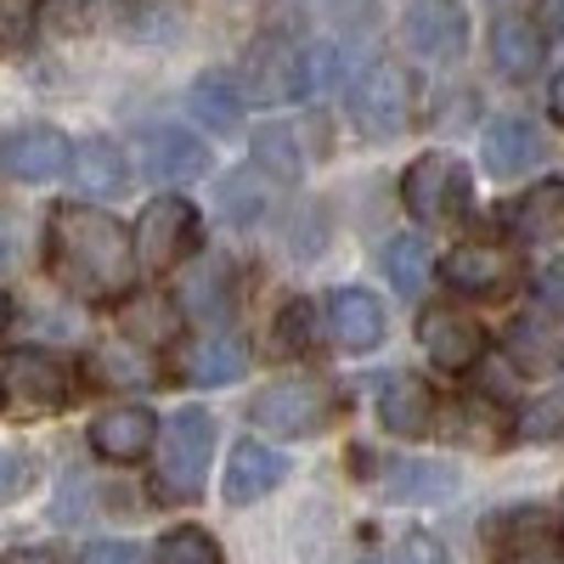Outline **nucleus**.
Instances as JSON below:
<instances>
[{
  "label": "nucleus",
  "instance_id": "c85d7f7f",
  "mask_svg": "<svg viewBox=\"0 0 564 564\" xmlns=\"http://www.w3.org/2000/svg\"><path fill=\"white\" fill-rule=\"evenodd\" d=\"M254 164L271 175V181H300V148H294V130H282V124H265L254 130Z\"/></svg>",
  "mask_w": 564,
  "mask_h": 564
},
{
  "label": "nucleus",
  "instance_id": "c03bdc74",
  "mask_svg": "<svg viewBox=\"0 0 564 564\" xmlns=\"http://www.w3.org/2000/svg\"><path fill=\"white\" fill-rule=\"evenodd\" d=\"M356 564H379V558H356Z\"/></svg>",
  "mask_w": 564,
  "mask_h": 564
},
{
  "label": "nucleus",
  "instance_id": "7c9ffc66",
  "mask_svg": "<svg viewBox=\"0 0 564 564\" xmlns=\"http://www.w3.org/2000/svg\"><path fill=\"white\" fill-rule=\"evenodd\" d=\"M520 441H564V390H553V395H542V401H531L525 412H520Z\"/></svg>",
  "mask_w": 564,
  "mask_h": 564
},
{
  "label": "nucleus",
  "instance_id": "ddd939ff",
  "mask_svg": "<svg viewBox=\"0 0 564 564\" xmlns=\"http://www.w3.org/2000/svg\"><path fill=\"white\" fill-rule=\"evenodd\" d=\"M401 34H406V45L417 57L452 63L468 45V18H463L457 0H417V7L406 12V23H401Z\"/></svg>",
  "mask_w": 564,
  "mask_h": 564
},
{
  "label": "nucleus",
  "instance_id": "dca6fc26",
  "mask_svg": "<svg viewBox=\"0 0 564 564\" xmlns=\"http://www.w3.org/2000/svg\"><path fill=\"white\" fill-rule=\"evenodd\" d=\"M502 356L513 361V372L547 379V372H564V334L547 327L542 316H513L502 327Z\"/></svg>",
  "mask_w": 564,
  "mask_h": 564
},
{
  "label": "nucleus",
  "instance_id": "c9c22d12",
  "mask_svg": "<svg viewBox=\"0 0 564 564\" xmlns=\"http://www.w3.org/2000/svg\"><path fill=\"white\" fill-rule=\"evenodd\" d=\"M395 564H452V558H446V547H441L430 531H412V536L395 547Z\"/></svg>",
  "mask_w": 564,
  "mask_h": 564
},
{
  "label": "nucleus",
  "instance_id": "f03ea898",
  "mask_svg": "<svg viewBox=\"0 0 564 564\" xmlns=\"http://www.w3.org/2000/svg\"><path fill=\"white\" fill-rule=\"evenodd\" d=\"M209 457H215V417L204 406H186L164 423V435H159V497L170 502H193L209 480Z\"/></svg>",
  "mask_w": 564,
  "mask_h": 564
},
{
  "label": "nucleus",
  "instance_id": "c756f323",
  "mask_svg": "<svg viewBox=\"0 0 564 564\" xmlns=\"http://www.w3.org/2000/svg\"><path fill=\"white\" fill-rule=\"evenodd\" d=\"M153 564H226V558H220V547H215V536H209V531L181 525V531H170V536L159 542Z\"/></svg>",
  "mask_w": 564,
  "mask_h": 564
},
{
  "label": "nucleus",
  "instance_id": "423d86ee",
  "mask_svg": "<svg viewBox=\"0 0 564 564\" xmlns=\"http://www.w3.org/2000/svg\"><path fill=\"white\" fill-rule=\"evenodd\" d=\"M468 193H475V186H468V170H463V159H452V153H423V159H412L406 175H401L406 209H412L417 220H430V226L463 215V209H468Z\"/></svg>",
  "mask_w": 564,
  "mask_h": 564
},
{
  "label": "nucleus",
  "instance_id": "6ab92c4d",
  "mask_svg": "<svg viewBox=\"0 0 564 564\" xmlns=\"http://www.w3.org/2000/svg\"><path fill=\"white\" fill-rule=\"evenodd\" d=\"M181 372L193 384H204V390L231 384V379H243V372H249V345L238 334H204L193 345H181Z\"/></svg>",
  "mask_w": 564,
  "mask_h": 564
},
{
  "label": "nucleus",
  "instance_id": "0eeeda50",
  "mask_svg": "<svg viewBox=\"0 0 564 564\" xmlns=\"http://www.w3.org/2000/svg\"><path fill=\"white\" fill-rule=\"evenodd\" d=\"M486 542H491V558L497 564H564V547H558V525L547 520L542 508H508L486 525Z\"/></svg>",
  "mask_w": 564,
  "mask_h": 564
},
{
  "label": "nucleus",
  "instance_id": "cd10ccee",
  "mask_svg": "<svg viewBox=\"0 0 564 564\" xmlns=\"http://www.w3.org/2000/svg\"><path fill=\"white\" fill-rule=\"evenodd\" d=\"M384 276L395 282V294H417L430 282V243L417 231H401V238L384 249Z\"/></svg>",
  "mask_w": 564,
  "mask_h": 564
},
{
  "label": "nucleus",
  "instance_id": "7ed1b4c3",
  "mask_svg": "<svg viewBox=\"0 0 564 564\" xmlns=\"http://www.w3.org/2000/svg\"><path fill=\"white\" fill-rule=\"evenodd\" d=\"M130 243H135V265H141V271H148V276H164V271H175L181 260L198 254L204 220H198V209L186 204L181 193H159L148 209L135 215Z\"/></svg>",
  "mask_w": 564,
  "mask_h": 564
},
{
  "label": "nucleus",
  "instance_id": "5701e85b",
  "mask_svg": "<svg viewBox=\"0 0 564 564\" xmlns=\"http://www.w3.org/2000/svg\"><path fill=\"white\" fill-rule=\"evenodd\" d=\"M186 108H193V119H198L204 130H238V124H243L249 97H243L238 74L209 68V74H198V79H193V90H186Z\"/></svg>",
  "mask_w": 564,
  "mask_h": 564
},
{
  "label": "nucleus",
  "instance_id": "b1692460",
  "mask_svg": "<svg viewBox=\"0 0 564 564\" xmlns=\"http://www.w3.org/2000/svg\"><path fill=\"white\" fill-rule=\"evenodd\" d=\"M547 57V45H542V29L531 18H497L491 23V68L502 79H531Z\"/></svg>",
  "mask_w": 564,
  "mask_h": 564
},
{
  "label": "nucleus",
  "instance_id": "1a4fd4ad",
  "mask_svg": "<svg viewBox=\"0 0 564 564\" xmlns=\"http://www.w3.org/2000/svg\"><path fill=\"white\" fill-rule=\"evenodd\" d=\"M441 276L468 300H497V294H508L513 282H520V254L497 249V243H457L441 260Z\"/></svg>",
  "mask_w": 564,
  "mask_h": 564
},
{
  "label": "nucleus",
  "instance_id": "4468645a",
  "mask_svg": "<svg viewBox=\"0 0 564 564\" xmlns=\"http://www.w3.org/2000/svg\"><path fill=\"white\" fill-rule=\"evenodd\" d=\"M159 441V417L153 406H108L97 423H90V452L108 457V463H135V457H148Z\"/></svg>",
  "mask_w": 564,
  "mask_h": 564
},
{
  "label": "nucleus",
  "instance_id": "f8f14e48",
  "mask_svg": "<svg viewBox=\"0 0 564 564\" xmlns=\"http://www.w3.org/2000/svg\"><path fill=\"white\" fill-rule=\"evenodd\" d=\"M238 85L249 102H300L305 97V52H294L282 40H260Z\"/></svg>",
  "mask_w": 564,
  "mask_h": 564
},
{
  "label": "nucleus",
  "instance_id": "58836bf2",
  "mask_svg": "<svg viewBox=\"0 0 564 564\" xmlns=\"http://www.w3.org/2000/svg\"><path fill=\"white\" fill-rule=\"evenodd\" d=\"M79 564H141V558H135L130 542H90Z\"/></svg>",
  "mask_w": 564,
  "mask_h": 564
},
{
  "label": "nucleus",
  "instance_id": "49530a36",
  "mask_svg": "<svg viewBox=\"0 0 564 564\" xmlns=\"http://www.w3.org/2000/svg\"><path fill=\"white\" fill-rule=\"evenodd\" d=\"M558 508H564V497H558Z\"/></svg>",
  "mask_w": 564,
  "mask_h": 564
},
{
  "label": "nucleus",
  "instance_id": "39448f33",
  "mask_svg": "<svg viewBox=\"0 0 564 564\" xmlns=\"http://www.w3.org/2000/svg\"><path fill=\"white\" fill-rule=\"evenodd\" d=\"M249 417L276 441H305L334 417V390H327L322 379H282V384H265L254 395Z\"/></svg>",
  "mask_w": 564,
  "mask_h": 564
},
{
  "label": "nucleus",
  "instance_id": "a19ab883",
  "mask_svg": "<svg viewBox=\"0 0 564 564\" xmlns=\"http://www.w3.org/2000/svg\"><path fill=\"white\" fill-rule=\"evenodd\" d=\"M547 108H553V119H558V124H564V74H558V79H553V97H547Z\"/></svg>",
  "mask_w": 564,
  "mask_h": 564
},
{
  "label": "nucleus",
  "instance_id": "ea45409f",
  "mask_svg": "<svg viewBox=\"0 0 564 564\" xmlns=\"http://www.w3.org/2000/svg\"><path fill=\"white\" fill-rule=\"evenodd\" d=\"M12 564H68V558H63L57 547H23V553H18Z\"/></svg>",
  "mask_w": 564,
  "mask_h": 564
},
{
  "label": "nucleus",
  "instance_id": "f257e3e1",
  "mask_svg": "<svg viewBox=\"0 0 564 564\" xmlns=\"http://www.w3.org/2000/svg\"><path fill=\"white\" fill-rule=\"evenodd\" d=\"M45 265L74 300L108 305L135 289V243L130 231L90 209V204H57L45 220Z\"/></svg>",
  "mask_w": 564,
  "mask_h": 564
},
{
  "label": "nucleus",
  "instance_id": "412c9836",
  "mask_svg": "<svg viewBox=\"0 0 564 564\" xmlns=\"http://www.w3.org/2000/svg\"><path fill=\"white\" fill-rule=\"evenodd\" d=\"M379 417H384V430L390 435H430L435 430V395L423 379H406V372H395V379L379 384Z\"/></svg>",
  "mask_w": 564,
  "mask_h": 564
},
{
  "label": "nucleus",
  "instance_id": "473e14b6",
  "mask_svg": "<svg viewBox=\"0 0 564 564\" xmlns=\"http://www.w3.org/2000/svg\"><path fill=\"white\" fill-rule=\"evenodd\" d=\"M276 339H282V350H311L316 345V322H311V305L305 300H294L289 311H282Z\"/></svg>",
  "mask_w": 564,
  "mask_h": 564
},
{
  "label": "nucleus",
  "instance_id": "bb28decb",
  "mask_svg": "<svg viewBox=\"0 0 564 564\" xmlns=\"http://www.w3.org/2000/svg\"><path fill=\"white\" fill-rule=\"evenodd\" d=\"M441 435L457 441V446H497V441H502V417H497L491 401L468 395V401H452V406H446V430H441Z\"/></svg>",
  "mask_w": 564,
  "mask_h": 564
},
{
  "label": "nucleus",
  "instance_id": "393cba45",
  "mask_svg": "<svg viewBox=\"0 0 564 564\" xmlns=\"http://www.w3.org/2000/svg\"><path fill=\"white\" fill-rule=\"evenodd\" d=\"M508 226L520 231V238H531V243L558 238V231H564V175H553V181L531 186V193L508 209Z\"/></svg>",
  "mask_w": 564,
  "mask_h": 564
},
{
  "label": "nucleus",
  "instance_id": "4be33fe9",
  "mask_svg": "<svg viewBox=\"0 0 564 564\" xmlns=\"http://www.w3.org/2000/svg\"><path fill=\"white\" fill-rule=\"evenodd\" d=\"M542 130L531 119H497L486 124V141H480V159L491 175H525L536 159H542Z\"/></svg>",
  "mask_w": 564,
  "mask_h": 564
},
{
  "label": "nucleus",
  "instance_id": "e433bc0d",
  "mask_svg": "<svg viewBox=\"0 0 564 564\" xmlns=\"http://www.w3.org/2000/svg\"><path fill=\"white\" fill-rule=\"evenodd\" d=\"M90 367H102L97 379H108V384H135L141 379V361H130L124 350H97V361Z\"/></svg>",
  "mask_w": 564,
  "mask_h": 564
},
{
  "label": "nucleus",
  "instance_id": "20e7f679",
  "mask_svg": "<svg viewBox=\"0 0 564 564\" xmlns=\"http://www.w3.org/2000/svg\"><path fill=\"white\" fill-rule=\"evenodd\" d=\"M350 119H356V130L372 135V141L401 135L406 119H412V74H406L395 57L367 63V68L350 79Z\"/></svg>",
  "mask_w": 564,
  "mask_h": 564
},
{
  "label": "nucleus",
  "instance_id": "37998d69",
  "mask_svg": "<svg viewBox=\"0 0 564 564\" xmlns=\"http://www.w3.org/2000/svg\"><path fill=\"white\" fill-rule=\"evenodd\" d=\"M0 406H7V384H0Z\"/></svg>",
  "mask_w": 564,
  "mask_h": 564
},
{
  "label": "nucleus",
  "instance_id": "aec40b11",
  "mask_svg": "<svg viewBox=\"0 0 564 564\" xmlns=\"http://www.w3.org/2000/svg\"><path fill=\"white\" fill-rule=\"evenodd\" d=\"M68 175H74V186L85 198H119L124 181H130V159L113 148V141L90 135V141H79V148H68Z\"/></svg>",
  "mask_w": 564,
  "mask_h": 564
},
{
  "label": "nucleus",
  "instance_id": "72a5a7b5",
  "mask_svg": "<svg viewBox=\"0 0 564 564\" xmlns=\"http://www.w3.org/2000/svg\"><path fill=\"white\" fill-rule=\"evenodd\" d=\"M124 322H130V334L141 327V339H170V305L164 300H135L130 311H124Z\"/></svg>",
  "mask_w": 564,
  "mask_h": 564
},
{
  "label": "nucleus",
  "instance_id": "f3484780",
  "mask_svg": "<svg viewBox=\"0 0 564 564\" xmlns=\"http://www.w3.org/2000/svg\"><path fill=\"white\" fill-rule=\"evenodd\" d=\"M282 480H289V457H282V452H271L260 441H238V446H231V457H226V502H238V508L260 502Z\"/></svg>",
  "mask_w": 564,
  "mask_h": 564
},
{
  "label": "nucleus",
  "instance_id": "2eb2a0df",
  "mask_svg": "<svg viewBox=\"0 0 564 564\" xmlns=\"http://www.w3.org/2000/svg\"><path fill=\"white\" fill-rule=\"evenodd\" d=\"M327 334H334V345H345V350H379L384 334H390L379 294L339 289L334 300H327Z\"/></svg>",
  "mask_w": 564,
  "mask_h": 564
},
{
  "label": "nucleus",
  "instance_id": "2f4dec72",
  "mask_svg": "<svg viewBox=\"0 0 564 564\" xmlns=\"http://www.w3.org/2000/svg\"><path fill=\"white\" fill-rule=\"evenodd\" d=\"M40 23V0H0V45H23Z\"/></svg>",
  "mask_w": 564,
  "mask_h": 564
},
{
  "label": "nucleus",
  "instance_id": "a18cd8bd",
  "mask_svg": "<svg viewBox=\"0 0 564 564\" xmlns=\"http://www.w3.org/2000/svg\"><path fill=\"white\" fill-rule=\"evenodd\" d=\"M497 7H513V0H497Z\"/></svg>",
  "mask_w": 564,
  "mask_h": 564
},
{
  "label": "nucleus",
  "instance_id": "9d476101",
  "mask_svg": "<svg viewBox=\"0 0 564 564\" xmlns=\"http://www.w3.org/2000/svg\"><path fill=\"white\" fill-rule=\"evenodd\" d=\"M417 345H423V356H430L435 367L468 372V367L486 356V327L475 316L452 311V305H430V311H423V322H417Z\"/></svg>",
  "mask_w": 564,
  "mask_h": 564
},
{
  "label": "nucleus",
  "instance_id": "f704fd0d",
  "mask_svg": "<svg viewBox=\"0 0 564 564\" xmlns=\"http://www.w3.org/2000/svg\"><path fill=\"white\" fill-rule=\"evenodd\" d=\"M34 486V463L23 452H0V502H18Z\"/></svg>",
  "mask_w": 564,
  "mask_h": 564
},
{
  "label": "nucleus",
  "instance_id": "6e6552de",
  "mask_svg": "<svg viewBox=\"0 0 564 564\" xmlns=\"http://www.w3.org/2000/svg\"><path fill=\"white\" fill-rule=\"evenodd\" d=\"M0 384H7L23 406H34V412H57V406L74 401L79 372H74V361H63L52 350H18L7 361V379H0Z\"/></svg>",
  "mask_w": 564,
  "mask_h": 564
},
{
  "label": "nucleus",
  "instance_id": "4c0bfd02",
  "mask_svg": "<svg viewBox=\"0 0 564 564\" xmlns=\"http://www.w3.org/2000/svg\"><path fill=\"white\" fill-rule=\"evenodd\" d=\"M536 300H542V311H553V316H564V254L536 276Z\"/></svg>",
  "mask_w": 564,
  "mask_h": 564
},
{
  "label": "nucleus",
  "instance_id": "a211bd4d",
  "mask_svg": "<svg viewBox=\"0 0 564 564\" xmlns=\"http://www.w3.org/2000/svg\"><path fill=\"white\" fill-rule=\"evenodd\" d=\"M141 164H148L153 181L175 186V181H193L209 170V148L186 130H148L141 135Z\"/></svg>",
  "mask_w": 564,
  "mask_h": 564
},
{
  "label": "nucleus",
  "instance_id": "79ce46f5",
  "mask_svg": "<svg viewBox=\"0 0 564 564\" xmlns=\"http://www.w3.org/2000/svg\"><path fill=\"white\" fill-rule=\"evenodd\" d=\"M7 322H12V305H7V294H0V334H7Z\"/></svg>",
  "mask_w": 564,
  "mask_h": 564
},
{
  "label": "nucleus",
  "instance_id": "a878e982",
  "mask_svg": "<svg viewBox=\"0 0 564 564\" xmlns=\"http://www.w3.org/2000/svg\"><path fill=\"white\" fill-rule=\"evenodd\" d=\"M446 491H457V475L446 463L412 457V463H390L384 468V497H395V502H441Z\"/></svg>",
  "mask_w": 564,
  "mask_h": 564
},
{
  "label": "nucleus",
  "instance_id": "9b49d317",
  "mask_svg": "<svg viewBox=\"0 0 564 564\" xmlns=\"http://www.w3.org/2000/svg\"><path fill=\"white\" fill-rule=\"evenodd\" d=\"M68 170V135L52 124H23L12 135H0V175L7 181H52Z\"/></svg>",
  "mask_w": 564,
  "mask_h": 564
}]
</instances>
